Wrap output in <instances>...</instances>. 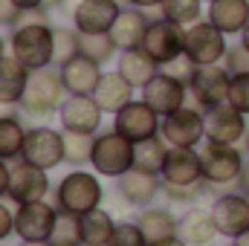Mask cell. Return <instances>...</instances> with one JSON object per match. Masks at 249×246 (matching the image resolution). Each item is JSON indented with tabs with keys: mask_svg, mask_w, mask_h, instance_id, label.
Instances as JSON below:
<instances>
[{
	"mask_svg": "<svg viewBox=\"0 0 249 246\" xmlns=\"http://www.w3.org/2000/svg\"><path fill=\"white\" fill-rule=\"evenodd\" d=\"M206 188H209L206 180H197V183H188V185H168V183L162 185L165 197L174 200V203H194V200H200L206 194Z\"/></svg>",
	"mask_w": 249,
	"mask_h": 246,
	"instance_id": "obj_37",
	"label": "cell"
},
{
	"mask_svg": "<svg viewBox=\"0 0 249 246\" xmlns=\"http://www.w3.org/2000/svg\"><path fill=\"white\" fill-rule=\"evenodd\" d=\"M212 211H214L217 235H223L229 241H235L238 235H244L249 229V197L244 191H229V194L217 197Z\"/></svg>",
	"mask_w": 249,
	"mask_h": 246,
	"instance_id": "obj_16",
	"label": "cell"
},
{
	"mask_svg": "<svg viewBox=\"0 0 249 246\" xmlns=\"http://www.w3.org/2000/svg\"><path fill=\"white\" fill-rule=\"evenodd\" d=\"M116 70L122 72L133 87H145V84L160 72V64L154 61L142 47H136V50H122V53H119Z\"/></svg>",
	"mask_w": 249,
	"mask_h": 246,
	"instance_id": "obj_27",
	"label": "cell"
},
{
	"mask_svg": "<svg viewBox=\"0 0 249 246\" xmlns=\"http://www.w3.org/2000/svg\"><path fill=\"white\" fill-rule=\"evenodd\" d=\"M229 44H226V32H220L209 18L197 20L186 26V55L197 64H217L226 58Z\"/></svg>",
	"mask_w": 249,
	"mask_h": 246,
	"instance_id": "obj_7",
	"label": "cell"
},
{
	"mask_svg": "<svg viewBox=\"0 0 249 246\" xmlns=\"http://www.w3.org/2000/svg\"><path fill=\"white\" fill-rule=\"evenodd\" d=\"M247 154H249V133H247Z\"/></svg>",
	"mask_w": 249,
	"mask_h": 246,
	"instance_id": "obj_56",
	"label": "cell"
},
{
	"mask_svg": "<svg viewBox=\"0 0 249 246\" xmlns=\"http://www.w3.org/2000/svg\"><path fill=\"white\" fill-rule=\"evenodd\" d=\"M55 217H58V209L44 200L23 203L15 211V235L20 241H50L55 229Z\"/></svg>",
	"mask_w": 249,
	"mask_h": 246,
	"instance_id": "obj_12",
	"label": "cell"
},
{
	"mask_svg": "<svg viewBox=\"0 0 249 246\" xmlns=\"http://www.w3.org/2000/svg\"><path fill=\"white\" fill-rule=\"evenodd\" d=\"M151 246H188L180 235H174V238H165V241H157V244H151Z\"/></svg>",
	"mask_w": 249,
	"mask_h": 246,
	"instance_id": "obj_48",
	"label": "cell"
},
{
	"mask_svg": "<svg viewBox=\"0 0 249 246\" xmlns=\"http://www.w3.org/2000/svg\"><path fill=\"white\" fill-rule=\"evenodd\" d=\"M9 235H15V211L0 203V241H6Z\"/></svg>",
	"mask_w": 249,
	"mask_h": 246,
	"instance_id": "obj_43",
	"label": "cell"
},
{
	"mask_svg": "<svg viewBox=\"0 0 249 246\" xmlns=\"http://www.w3.org/2000/svg\"><path fill=\"white\" fill-rule=\"evenodd\" d=\"M229 105L249 116V72L232 75V84H229Z\"/></svg>",
	"mask_w": 249,
	"mask_h": 246,
	"instance_id": "obj_39",
	"label": "cell"
},
{
	"mask_svg": "<svg viewBox=\"0 0 249 246\" xmlns=\"http://www.w3.org/2000/svg\"><path fill=\"white\" fill-rule=\"evenodd\" d=\"M96 102L102 105L105 113H119L127 102H133V84L124 78L122 72H105L99 87H96Z\"/></svg>",
	"mask_w": 249,
	"mask_h": 246,
	"instance_id": "obj_26",
	"label": "cell"
},
{
	"mask_svg": "<svg viewBox=\"0 0 249 246\" xmlns=\"http://www.w3.org/2000/svg\"><path fill=\"white\" fill-rule=\"evenodd\" d=\"M9 174H12V168L6 165V159H0V197L9 194Z\"/></svg>",
	"mask_w": 249,
	"mask_h": 246,
	"instance_id": "obj_45",
	"label": "cell"
},
{
	"mask_svg": "<svg viewBox=\"0 0 249 246\" xmlns=\"http://www.w3.org/2000/svg\"><path fill=\"white\" fill-rule=\"evenodd\" d=\"M148 26H151V20H148L145 9L124 6L122 12H119V18L113 20V26H110V38L119 47V53L122 50H136V47H142Z\"/></svg>",
	"mask_w": 249,
	"mask_h": 246,
	"instance_id": "obj_21",
	"label": "cell"
},
{
	"mask_svg": "<svg viewBox=\"0 0 249 246\" xmlns=\"http://www.w3.org/2000/svg\"><path fill=\"white\" fill-rule=\"evenodd\" d=\"M200 159H203V177L212 188H229L241 183L247 159L235 145H220L206 139V145L200 148Z\"/></svg>",
	"mask_w": 249,
	"mask_h": 246,
	"instance_id": "obj_2",
	"label": "cell"
},
{
	"mask_svg": "<svg viewBox=\"0 0 249 246\" xmlns=\"http://www.w3.org/2000/svg\"><path fill=\"white\" fill-rule=\"evenodd\" d=\"M20 159L50 171L64 162V130L53 127H32L26 130V142H23V154Z\"/></svg>",
	"mask_w": 249,
	"mask_h": 246,
	"instance_id": "obj_11",
	"label": "cell"
},
{
	"mask_svg": "<svg viewBox=\"0 0 249 246\" xmlns=\"http://www.w3.org/2000/svg\"><path fill=\"white\" fill-rule=\"evenodd\" d=\"M81 53V32L75 26H53V64L61 67Z\"/></svg>",
	"mask_w": 249,
	"mask_h": 246,
	"instance_id": "obj_33",
	"label": "cell"
},
{
	"mask_svg": "<svg viewBox=\"0 0 249 246\" xmlns=\"http://www.w3.org/2000/svg\"><path fill=\"white\" fill-rule=\"evenodd\" d=\"M64 93L67 87L61 81V70H53V64L32 70L29 84L20 96V110L29 116H50L64 105Z\"/></svg>",
	"mask_w": 249,
	"mask_h": 246,
	"instance_id": "obj_1",
	"label": "cell"
},
{
	"mask_svg": "<svg viewBox=\"0 0 249 246\" xmlns=\"http://www.w3.org/2000/svg\"><path fill=\"white\" fill-rule=\"evenodd\" d=\"M130 6H139V9H160L162 0H130Z\"/></svg>",
	"mask_w": 249,
	"mask_h": 246,
	"instance_id": "obj_47",
	"label": "cell"
},
{
	"mask_svg": "<svg viewBox=\"0 0 249 246\" xmlns=\"http://www.w3.org/2000/svg\"><path fill=\"white\" fill-rule=\"evenodd\" d=\"M142 50L160 67H168L180 55H186V26H180L174 20H165V18L151 20V26L145 32V41H142Z\"/></svg>",
	"mask_w": 249,
	"mask_h": 246,
	"instance_id": "obj_6",
	"label": "cell"
},
{
	"mask_svg": "<svg viewBox=\"0 0 249 246\" xmlns=\"http://www.w3.org/2000/svg\"><path fill=\"white\" fill-rule=\"evenodd\" d=\"M50 191V177L44 168L20 159L12 165V174H9V200L15 206H23V203H35V200H44Z\"/></svg>",
	"mask_w": 249,
	"mask_h": 246,
	"instance_id": "obj_14",
	"label": "cell"
},
{
	"mask_svg": "<svg viewBox=\"0 0 249 246\" xmlns=\"http://www.w3.org/2000/svg\"><path fill=\"white\" fill-rule=\"evenodd\" d=\"M177 235L188 246H209L217 235V223H214V211L194 206L177 220Z\"/></svg>",
	"mask_w": 249,
	"mask_h": 246,
	"instance_id": "obj_22",
	"label": "cell"
},
{
	"mask_svg": "<svg viewBox=\"0 0 249 246\" xmlns=\"http://www.w3.org/2000/svg\"><path fill=\"white\" fill-rule=\"evenodd\" d=\"M81 53H84L87 58H93V61L107 64L116 53H119V47L113 44L110 32H93V35H84V32H81Z\"/></svg>",
	"mask_w": 249,
	"mask_h": 246,
	"instance_id": "obj_36",
	"label": "cell"
},
{
	"mask_svg": "<svg viewBox=\"0 0 249 246\" xmlns=\"http://www.w3.org/2000/svg\"><path fill=\"white\" fill-rule=\"evenodd\" d=\"M223 67L232 72V75H241V72H249V50L244 44H235L229 47L226 58H223Z\"/></svg>",
	"mask_w": 249,
	"mask_h": 246,
	"instance_id": "obj_40",
	"label": "cell"
},
{
	"mask_svg": "<svg viewBox=\"0 0 249 246\" xmlns=\"http://www.w3.org/2000/svg\"><path fill=\"white\" fill-rule=\"evenodd\" d=\"M6 55V41H3V35H0V58Z\"/></svg>",
	"mask_w": 249,
	"mask_h": 246,
	"instance_id": "obj_54",
	"label": "cell"
},
{
	"mask_svg": "<svg viewBox=\"0 0 249 246\" xmlns=\"http://www.w3.org/2000/svg\"><path fill=\"white\" fill-rule=\"evenodd\" d=\"M116 185H119V194L130 206H148L157 197V191H160V174H151V171H142V168H130L122 177H116Z\"/></svg>",
	"mask_w": 249,
	"mask_h": 246,
	"instance_id": "obj_24",
	"label": "cell"
},
{
	"mask_svg": "<svg viewBox=\"0 0 249 246\" xmlns=\"http://www.w3.org/2000/svg\"><path fill=\"white\" fill-rule=\"evenodd\" d=\"M168 148H171V145H168L162 136H151V139L136 142L133 168H142V171H151V174H162V165H165Z\"/></svg>",
	"mask_w": 249,
	"mask_h": 246,
	"instance_id": "obj_30",
	"label": "cell"
},
{
	"mask_svg": "<svg viewBox=\"0 0 249 246\" xmlns=\"http://www.w3.org/2000/svg\"><path fill=\"white\" fill-rule=\"evenodd\" d=\"M133 157H136V142H130L127 136H122L113 127V130L96 133V145H93L90 165L102 177H122L124 171L133 168Z\"/></svg>",
	"mask_w": 249,
	"mask_h": 246,
	"instance_id": "obj_4",
	"label": "cell"
},
{
	"mask_svg": "<svg viewBox=\"0 0 249 246\" xmlns=\"http://www.w3.org/2000/svg\"><path fill=\"white\" fill-rule=\"evenodd\" d=\"M105 200V188L99 183V177L87 174V171H70L64 177L58 188H55V206L64 211H72V214H87L93 209H99Z\"/></svg>",
	"mask_w": 249,
	"mask_h": 246,
	"instance_id": "obj_3",
	"label": "cell"
},
{
	"mask_svg": "<svg viewBox=\"0 0 249 246\" xmlns=\"http://www.w3.org/2000/svg\"><path fill=\"white\" fill-rule=\"evenodd\" d=\"M26 127L15 116H0V159H20Z\"/></svg>",
	"mask_w": 249,
	"mask_h": 246,
	"instance_id": "obj_32",
	"label": "cell"
},
{
	"mask_svg": "<svg viewBox=\"0 0 249 246\" xmlns=\"http://www.w3.org/2000/svg\"><path fill=\"white\" fill-rule=\"evenodd\" d=\"M186 90H188L186 81L174 78L168 70H165V72L160 70V72L142 87V99H145L160 116H168V113L186 107Z\"/></svg>",
	"mask_w": 249,
	"mask_h": 246,
	"instance_id": "obj_15",
	"label": "cell"
},
{
	"mask_svg": "<svg viewBox=\"0 0 249 246\" xmlns=\"http://www.w3.org/2000/svg\"><path fill=\"white\" fill-rule=\"evenodd\" d=\"M29 23H50V9L47 6H38V9H20L18 18L12 20L9 29H18V26H29Z\"/></svg>",
	"mask_w": 249,
	"mask_h": 246,
	"instance_id": "obj_41",
	"label": "cell"
},
{
	"mask_svg": "<svg viewBox=\"0 0 249 246\" xmlns=\"http://www.w3.org/2000/svg\"><path fill=\"white\" fill-rule=\"evenodd\" d=\"M64 3H67V0H47L44 6H47V9H58V6H64Z\"/></svg>",
	"mask_w": 249,
	"mask_h": 246,
	"instance_id": "obj_52",
	"label": "cell"
},
{
	"mask_svg": "<svg viewBox=\"0 0 249 246\" xmlns=\"http://www.w3.org/2000/svg\"><path fill=\"white\" fill-rule=\"evenodd\" d=\"M116 229V220L110 211H105L102 206L81 214V244L87 246H107L110 235Z\"/></svg>",
	"mask_w": 249,
	"mask_h": 246,
	"instance_id": "obj_29",
	"label": "cell"
},
{
	"mask_svg": "<svg viewBox=\"0 0 249 246\" xmlns=\"http://www.w3.org/2000/svg\"><path fill=\"white\" fill-rule=\"evenodd\" d=\"M232 246H249V229L244 232V235H238V238L232 241Z\"/></svg>",
	"mask_w": 249,
	"mask_h": 246,
	"instance_id": "obj_50",
	"label": "cell"
},
{
	"mask_svg": "<svg viewBox=\"0 0 249 246\" xmlns=\"http://www.w3.org/2000/svg\"><path fill=\"white\" fill-rule=\"evenodd\" d=\"M203 119H206V139H209V142L238 145V142L249 133L247 113H241V110L232 107L229 102L214 105V107H206Z\"/></svg>",
	"mask_w": 249,
	"mask_h": 246,
	"instance_id": "obj_10",
	"label": "cell"
},
{
	"mask_svg": "<svg viewBox=\"0 0 249 246\" xmlns=\"http://www.w3.org/2000/svg\"><path fill=\"white\" fill-rule=\"evenodd\" d=\"M102 105L96 96H70L58 107V119L64 130H78V133H96L102 127Z\"/></svg>",
	"mask_w": 249,
	"mask_h": 246,
	"instance_id": "obj_17",
	"label": "cell"
},
{
	"mask_svg": "<svg viewBox=\"0 0 249 246\" xmlns=\"http://www.w3.org/2000/svg\"><path fill=\"white\" fill-rule=\"evenodd\" d=\"M116 122L113 127L127 136L130 142H142V139H151V136H160V124L162 116L142 99V102H127L119 113H113Z\"/></svg>",
	"mask_w": 249,
	"mask_h": 246,
	"instance_id": "obj_13",
	"label": "cell"
},
{
	"mask_svg": "<svg viewBox=\"0 0 249 246\" xmlns=\"http://www.w3.org/2000/svg\"><path fill=\"white\" fill-rule=\"evenodd\" d=\"M160 177H162V183H168V185H188V183H197V180H206V177H203L200 151L171 145Z\"/></svg>",
	"mask_w": 249,
	"mask_h": 246,
	"instance_id": "obj_20",
	"label": "cell"
},
{
	"mask_svg": "<svg viewBox=\"0 0 249 246\" xmlns=\"http://www.w3.org/2000/svg\"><path fill=\"white\" fill-rule=\"evenodd\" d=\"M116 3H119V6H130V0H116Z\"/></svg>",
	"mask_w": 249,
	"mask_h": 246,
	"instance_id": "obj_55",
	"label": "cell"
},
{
	"mask_svg": "<svg viewBox=\"0 0 249 246\" xmlns=\"http://www.w3.org/2000/svg\"><path fill=\"white\" fill-rule=\"evenodd\" d=\"M29 67L15 55L0 58V105H20V96L29 84Z\"/></svg>",
	"mask_w": 249,
	"mask_h": 246,
	"instance_id": "obj_25",
	"label": "cell"
},
{
	"mask_svg": "<svg viewBox=\"0 0 249 246\" xmlns=\"http://www.w3.org/2000/svg\"><path fill=\"white\" fill-rule=\"evenodd\" d=\"M124 6H119L116 0H78V6L72 9V26L84 35L93 32H110L113 20L119 18Z\"/></svg>",
	"mask_w": 249,
	"mask_h": 246,
	"instance_id": "obj_18",
	"label": "cell"
},
{
	"mask_svg": "<svg viewBox=\"0 0 249 246\" xmlns=\"http://www.w3.org/2000/svg\"><path fill=\"white\" fill-rule=\"evenodd\" d=\"M203 3H212V0H203Z\"/></svg>",
	"mask_w": 249,
	"mask_h": 246,
	"instance_id": "obj_57",
	"label": "cell"
},
{
	"mask_svg": "<svg viewBox=\"0 0 249 246\" xmlns=\"http://www.w3.org/2000/svg\"><path fill=\"white\" fill-rule=\"evenodd\" d=\"M50 241H53V246H81V217L58 209L55 229H53Z\"/></svg>",
	"mask_w": 249,
	"mask_h": 246,
	"instance_id": "obj_35",
	"label": "cell"
},
{
	"mask_svg": "<svg viewBox=\"0 0 249 246\" xmlns=\"http://www.w3.org/2000/svg\"><path fill=\"white\" fill-rule=\"evenodd\" d=\"M18 9H38V6H44L47 0H12Z\"/></svg>",
	"mask_w": 249,
	"mask_h": 246,
	"instance_id": "obj_46",
	"label": "cell"
},
{
	"mask_svg": "<svg viewBox=\"0 0 249 246\" xmlns=\"http://www.w3.org/2000/svg\"><path fill=\"white\" fill-rule=\"evenodd\" d=\"M93 145H96V133L64 130V162L81 168L84 162L93 159Z\"/></svg>",
	"mask_w": 249,
	"mask_h": 246,
	"instance_id": "obj_31",
	"label": "cell"
},
{
	"mask_svg": "<svg viewBox=\"0 0 249 246\" xmlns=\"http://www.w3.org/2000/svg\"><path fill=\"white\" fill-rule=\"evenodd\" d=\"M107 246H148V241H145L142 229L133 220V223H116V229H113Z\"/></svg>",
	"mask_w": 249,
	"mask_h": 246,
	"instance_id": "obj_38",
	"label": "cell"
},
{
	"mask_svg": "<svg viewBox=\"0 0 249 246\" xmlns=\"http://www.w3.org/2000/svg\"><path fill=\"white\" fill-rule=\"evenodd\" d=\"M238 185H241V191L249 197V162L244 165V174H241V183H238Z\"/></svg>",
	"mask_w": 249,
	"mask_h": 246,
	"instance_id": "obj_49",
	"label": "cell"
},
{
	"mask_svg": "<svg viewBox=\"0 0 249 246\" xmlns=\"http://www.w3.org/2000/svg\"><path fill=\"white\" fill-rule=\"evenodd\" d=\"M9 50L29 70H41L53 64V23H29L12 29Z\"/></svg>",
	"mask_w": 249,
	"mask_h": 246,
	"instance_id": "obj_5",
	"label": "cell"
},
{
	"mask_svg": "<svg viewBox=\"0 0 249 246\" xmlns=\"http://www.w3.org/2000/svg\"><path fill=\"white\" fill-rule=\"evenodd\" d=\"M200 15H203V0H162V6H160V18L174 20L180 26L197 23Z\"/></svg>",
	"mask_w": 249,
	"mask_h": 246,
	"instance_id": "obj_34",
	"label": "cell"
},
{
	"mask_svg": "<svg viewBox=\"0 0 249 246\" xmlns=\"http://www.w3.org/2000/svg\"><path fill=\"white\" fill-rule=\"evenodd\" d=\"M160 136L168 145H177V148H197L206 139V119L194 107H180V110L162 116Z\"/></svg>",
	"mask_w": 249,
	"mask_h": 246,
	"instance_id": "obj_9",
	"label": "cell"
},
{
	"mask_svg": "<svg viewBox=\"0 0 249 246\" xmlns=\"http://www.w3.org/2000/svg\"><path fill=\"white\" fill-rule=\"evenodd\" d=\"M20 246H53V241H23Z\"/></svg>",
	"mask_w": 249,
	"mask_h": 246,
	"instance_id": "obj_51",
	"label": "cell"
},
{
	"mask_svg": "<svg viewBox=\"0 0 249 246\" xmlns=\"http://www.w3.org/2000/svg\"><path fill=\"white\" fill-rule=\"evenodd\" d=\"M58 70H61V81H64V87H67L70 96H93L96 87H99V81H102V75H105L102 72V64L87 58L84 53L72 55Z\"/></svg>",
	"mask_w": 249,
	"mask_h": 246,
	"instance_id": "obj_19",
	"label": "cell"
},
{
	"mask_svg": "<svg viewBox=\"0 0 249 246\" xmlns=\"http://www.w3.org/2000/svg\"><path fill=\"white\" fill-rule=\"evenodd\" d=\"M229 84H232V72L220 64H200L188 81V90L194 96V102L200 107H214L229 102Z\"/></svg>",
	"mask_w": 249,
	"mask_h": 246,
	"instance_id": "obj_8",
	"label": "cell"
},
{
	"mask_svg": "<svg viewBox=\"0 0 249 246\" xmlns=\"http://www.w3.org/2000/svg\"><path fill=\"white\" fill-rule=\"evenodd\" d=\"M241 44H244V47L249 50V26L244 29V32H241Z\"/></svg>",
	"mask_w": 249,
	"mask_h": 246,
	"instance_id": "obj_53",
	"label": "cell"
},
{
	"mask_svg": "<svg viewBox=\"0 0 249 246\" xmlns=\"http://www.w3.org/2000/svg\"><path fill=\"white\" fill-rule=\"evenodd\" d=\"M194 70H197V64L191 61L188 55H180L177 61H171V64H168V72H171L174 78H180V81H186V84L191 81V75H194Z\"/></svg>",
	"mask_w": 249,
	"mask_h": 246,
	"instance_id": "obj_42",
	"label": "cell"
},
{
	"mask_svg": "<svg viewBox=\"0 0 249 246\" xmlns=\"http://www.w3.org/2000/svg\"><path fill=\"white\" fill-rule=\"evenodd\" d=\"M220 32L241 35L249 26V0H212L206 15Z\"/></svg>",
	"mask_w": 249,
	"mask_h": 246,
	"instance_id": "obj_23",
	"label": "cell"
},
{
	"mask_svg": "<svg viewBox=\"0 0 249 246\" xmlns=\"http://www.w3.org/2000/svg\"><path fill=\"white\" fill-rule=\"evenodd\" d=\"M136 226L142 229L148 246L177 235V217H174L168 209H157V206H148L145 211H139V214H136Z\"/></svg>",
	"mask_w": 249,
	"mask_h": 246,
	"instance_id": "obj_28",
	"label": "cell"
},
{
	"mask_svg": "<svg viewBox=\"0 0 249 246\" xmlns=\"http://www.w3.org/2000/svg\"><path fill=\"white\" fill-rule=\"evenodd\" d=\"M81 246H87V244H81Z\"/></svg>",
	"mask_w": 249,
	"mask_h": 246,
	"instance_id": "obj_58",
	"label": "cell"
},
{
	"mask_svg": "<svg viewBox=\"0 0 249 246\" xmlns=\"http://www.w3.org/2000/svg\"><path fill=\"white\" fill-rule=\"evenodd\" d=\"M18 12H20V9H18L12 0H0V23H3V26H12V20L18 18Z\"/></svg>",
	"mask_w": 249,
	"mask_h": 246,
	"instance_id": "obj_44",
	"label": "cell"
}]
</instances>
